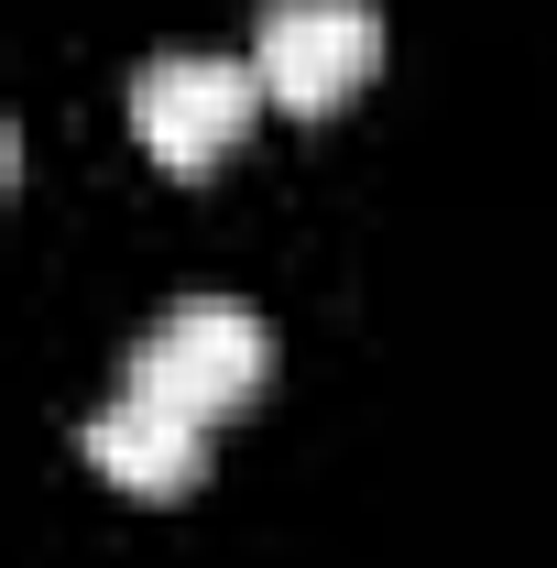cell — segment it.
Masks as SVG:
<instances>
[{"mask_svg":"<svg viewBox=\"0 0 557 568\" xmlns=\"http://www.w3.org/2000/svg\"><path fill=\"white\" fill-rule=\"evenodd\" d=\"M263 383H274V328L252 306H230V295L164 306L142 328V351H132V394H164L175 416H198V426L263 405Z\"/></svg>","mask_w":557,"mask_h":568,"instance_id":"obj_1","label":"cell"},{"mask_svg":"<svg viewBox=\"0 0 557 568\" xmlns=\"http://www.w3.org/2000/svg\"><path fill=\"white\" fill-rule=\"evenodd\" d=\"M372 67H383L372 0H263V22H252V77L284 121L350 110V88H372Z\"/></svg>","mask_w":557,"mask_h":568,"instance_id":"obj_2","label":"cell"},{"mask_svg":"<svg viewBox=\"0 0 557 568\" xmlns=\"http://www.w3.org/2000/svg\"><path fill=\"white\" fill-rule=\"evenodd\" d=\"M252 110H263V77L230 67V55H153L132 77V142L164 175H209L252 132Z\"/></svg>","mask_w":557,"mask_h":568,"instance_id":"obj_3","label":"cell"},{"mask_svg":"<svg viewBox=\"0 0 557 568\" xmlns=\"http://www.w3.org/2000/svg\"><path fill=\"white\" fill-rule=\"evenodd\" d=\"M77 459H88L99 481L142 493V503H175V493L209 481V426L175 416L164 394H132V383H121V405H99V416L77 426Z\"/></svg>","mask_w":557,"mask_h":568,"instance_id":"obj_4","label":"cell"}]
</instances>
